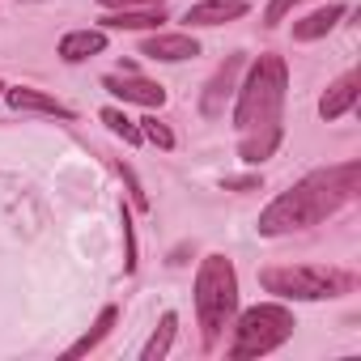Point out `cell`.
<instances>
[{"label": "cell", "mask_w": 361, "mask_h": 361, "mask_svg": "<svg viewBox=\"0 0 361 361\" xmlns=\"http://www.w3.org/2000/svg\"><path fill=\"white\" fill-rule=\"evenodd\" d=\"M119 213H123V243H128V259H123V268L136 272V234H132V217H128V209H119Z\"/></svg>", "instance_id": "21"}, {"label": "cell", "mask_w": 361, "mask_h": 361, "mask_svg": "<svg viewBox=\"0 0 361 361\" xmlns=\"http://www.w3.org/2000/svg\"><path fill=\"white\" fill-rule=\"evenodd\" d=\"M259 285L285 302H323V298H340L348 289V276L314 264H285V268H264Z\"/></svg>", "instance_id": "5"}, {"label": "cell", "mask_w": 361, "mask_h": 361, "mask_svg": "<svg viewBox=\"0 0 361 361\" xmlns=\"http://www.w3.org/2000/svg\"><path fill=\"white\" fill-rule=\"evenodd\" d=\"M98 119H102V123H106L115 136H123V145H140V140H145V136H140V123H136V119H128L119 106H106Z\"/></svg>", "instance_id": "17"}, {"label": "cell", "mask_w": 361, "mask_h": 361, "mask_svg": "<svg viewBox=\"0 0 361 361\" xmlns=\"http://www.w3.org/2000/svg\"><path fill=\"white\" fill-rule=\"evenodd\" d=\"M140 136H145L149 145H157V149H166V153L174 149V132H170V128H166V123H161L157 115H149V119H140Z\"/></svg>", "instance_id": "18"}, {"label": "cell", "mask_w": 361, "mask_h": 361, "mask_svg": "<svg viewBox=\"0 0 361 361\" xmlns=\"http://www.w3.org/2000/svg\"><path fill=\"white\" fill-rule=\"evenodd\" d=\"M102 90L106 94H115L123 106L132 102V106H149V111H157L161 102H166V90L157 85V81H149V77H132V73H115V77H102Z\"/></svg>", "instance_id": "7"}, {"label": "cell", "mask_w": 361, "mask_h": 361, "mask_svg": "<svg viewBox=\"0 0 361 361\" xmlns=\"http://www.w3.org/2000/svg\"><path fill=\"white\" fill-rule=\"evenodd\" d=\"M119 174H123V188H128L132 204H136V209H149V192H145V183H140V178H136V170H132L128 161H119Z\"/></svg>", "instance_id": "19"}, {"label": "cell", "mask_w": 361, "mask_h": 361, "mask_svg": "<svg viewBox=\"0 0 361 361\" xmlns=\"http://www.w3.org/2000/svg\"><path fill=\"white\" fill-rule=\"evenodd\" d=\"M196 314L204 327V344L213 348L230 319L238 314V272L226 255H204L196 272Z\"/></svg>", "instance_id": "3"}, {"label": "cell", "mask_w": 361, "mask_h": 361, "mask_svg": "<svg viewBox=\"0 0 361 361\" xmlns=\"http://www.w3.org/2000/svg\"><path fill=\"white\" fill-rule=\"evenodd\" d=\"M361 192V161H344V166H327V170H314L306 174L298 188L281 192L255 221V230L264 238H276V234H293V230H306V226H319L323 217H331L340 204H348L353 196Z\"/></svg>", "instance_id": "1"}, {"label": "cell", "mask_w": 361, "mask_h": 361, "mask_svg": "<svg viewBox=\"0 0 361 361\" xmlns=\"http://www.w3.org/2000/svg\"><path fill=\"white\" fill-rule=\"evenodd\" d=\"M5 102L13 111H39V115H56V119H77L73 106H64L60 98H51L43 90H30V85H13V90L5 85Z\"/></svg>", "instance_id": "10"}, {"label": "cell", "mask_w": 361, "mask_h": 361, "mask_svg": "<svg viewBox=\"0 0 361 361\" xmlns=\"http://www.w3.org/2000/svg\"><path fill=\"white\" fill-rule=\"evenodd\" d=\"M247 13V0H200V5L188 9V26H226V22H238Z\"/></svg>", "instance_id": "12"}, {"label": "cell", "mask_w": 361, "mask_h": 361, "mask_svg": "<svg viewBox=\"0 0 361 361\" xmlns=\"http://www.w3.org/2000/svg\"><path fill=\"white\" fill-rule=\"evenodd\" d=\"M357 94H361V77L357 73H344L340 81H331L327 90H323V98H319V115L331 123V119H340V115H348L353 106H357Z\"/></svg>", "instance_id": "11"}, {"label": "cell", "mask_w": 361, "mask_h": 361, "mask_svg": "<svg viewBox=\"0 0 361 361\" xmlns=\"http://www.w3.org/2000/svg\"><path fill=\"white\" fill-rule=\"evenodd\" d=\"M259 188V174H238V178H226V192H255Z\"/></svg>", "instance_id": "22"}, {"label": "cell", "mask_w": 361, "mask_h": 361, "mask_svg": "<svg viewBox=\"0 0 361 361\" xmlns=\"http://www.w3.org/2000/svg\"><path fill=\"white\" fill-rule=\"evenodd\" d=\"M293 327H298V323H293V310H289V306H281V302H259V306H251V310L238 314L234 340H230L226 357H230V361L264 357V353L281 348V344L293 336Z\"/></svg>", "instance_id": "4"}, {"label": "cell", "mask_w": 361, "mask_h": 361, "mask_svg": "<svg viewBox=\"0 0 361 361\" xmlns=\"http://www.w3.org/2000/svg\"><path fill=\"white\" fill-rule=\"evenodd\" d=\"M115 319H119V310H115V306H102V314L94 319V327H90V331H85V336H81V340H77V344L64 353V357H85V353H94V348H98V344L111 336Z\"/></svg>", "instance_id": "15"}, {"label": "cell", "mask_w": 361, "mask_h": 361, "mask_svg": "<svg viewBox=\"0 0 361 361\" xmlns=\"http://www.w3.org/2000/svg\"><path fill=\"white\" fill-rule=\"evenodd\" d=\"M289 94V68L281 56H259L247 68V81L234 90V128L243 132H285L281 111Z\"/></svg>", "instance_id": "2"}, {"label": "cell", "mask_w": 361, "mask_h": 361, "mask_svg": "<svg viewBox=\"0 0 361 361\" xmlns=\"http://www.w3.org/2000/svg\"><path fill=\"white\" fill-rule=\"evenodd\" d=\"M0 94H5V81H0Z\"/></svg>", "instance_id": "24"}, {"label": "cell", "mask_w": 361, "mask_h": 361, "mask_svg": "<svg viewBox=\"0 0 361 361\" xmlns=\"http://www.w3.org/2000/svg\"><path fill=\"white\" fill-rule=\"evenodd\" d=\"M140 56L161 60V64H178V60L200 56V43H196L192 35H161V30H153V35L140 43Z\"/></svg>", "instance_id": "8"}, {"label": "cell", "mask_w": 361, "mask_h": 361, "mask_svg": "<svg viewBox=\"0 0 361 361\" xmlns=\"http://www.w3.org/2000/svg\"><path fill=\"white\" fill-rule=\"evenodd\" d=\"M344 13H348L344 5H323V9H314V13H306V18L293 22V39H298V43H314V39H323L327 30H336V22H340Z\"/></svg>", "instance_id": "13"}, {"label": "cell", "mask_w": 361, "mask_h": 361, "mask_svg": "<svg viewBox=\"0 0 361 361\" xmlns=\"http://www.w3.org/2000/svg\"><path fill=\"white\" fill-rule=\"evenodd\" d=\"M166 22V13L157 5H145V9H115L111 18H102V30H157Z\"/></svg>", "instance_id": "14"}, {"label": "cell", "mask_w": 361, "mask_h": 361, "mask_svg": "<svg viewBox=\"0 0 361 361\" xmlns=\"http://www.w3.org/2000/svg\"><path fill=\"white\" fill-rule=\"evenodd\" d=\"M247 60L243 56H230L213 77H209V85H204V94H200V115L204 119H221L226 115V102L234 98V90H238V68H243Z\"/></svg>", "instance_id": "6"}, {"label": "cell", "mask_w": 361, "mask_h": 361, "mask_svg": "<svg viewBox=\"0 0 361 361\" xmlns=\"http://www.w3.org/2000/svg\"><path fill=\"white\" fill-rule=\"evenodd\" d=\"M102 9H136V5H161V0H98Z\"/></svg>", "instance_id": "23"}, {"label": "cell", "mask_w": 361, "mask_h": 361, "mask_svg": "<svg viewBox=\"0 0 361 361\" xmlns=\"http://www.w3.org/2000/svg\"><path fill=\"white\" fill-rule=\"evenodd\" d=\"M293 5H302V0H268V9H264V26H281V22L293 13Z\"/></svg>", "instance_id": "20"}, {"label": "cell", "mask_w": 361, "mask_h": 361, "mask_svg": "<svg viewBox=\"0 0 361 361\" xmlns=\"http://www.w3.org/2000/svg\"><path fill=\"white\" fill-rule=\"evenodd\" d=\"M174 331H178V314H174V310H166V314H161V323L153 327L149 344L140 348V361H161V357L170 353V344H174Z\"/></svg>", "instance_id": "16"}, {"label": "cell", "mask_w": 361, "mask_h": 361, "mask_svg": "<svg viewBox=\"0 0 361 361\" xmlns=\"http://www.w3.org/2000/svg\"><path fill=\"white\" fill-rule=\"evenodd\" d=\"M102 51H106V30H98V26L68 30V35L60 39V47H56V56H60L64 64H85V60H94V56H102Z\"/></svg>", "instance_id": "9"}]
</instances>
